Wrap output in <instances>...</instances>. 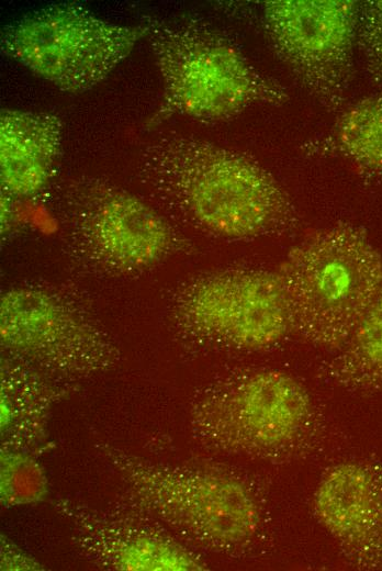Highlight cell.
I'll list each match as a JSON object with an SVG mask.
<instances>
[{
  "label": "cell",
  "instance_id": "52a82bcc",
  "mask_svg": "<svg viewBox=\"0 0 382 571\" xmlns=\"http://www.w3.org/2000/svg\"><path fill=\"white\" fill-rule=\"evenodd\" d=\"M178 326L202 340L238 350L269 349L293 333L279 271L226 269L200 276L177 294Z\"/></svg>",
  "mask_w": 382,
  "mask_h": 571
},
{
  "label": "cell",
  "instance_id": "277c9868",
  "mask_svg": "<svg viewBox=\"0 0 382 571\" xmlns=\"http://www.w3.org/2000/svg\"><path fill=\"white\" fill-rule=\"evenodd\" d=\"M104 452L134 505L204 547L244 549L261 530L256 492L231 472L150 463L113 447Z\"/></svg>",
  "mask_w": 382,
  "mask_h": 571
},
{
  "label": "cell",
  "instance_id": "9a60e30c",
  "mask_svg": "<svg viewBox=\"0 0 382 571\" xmlns=\"http://www.w3.org/2000/svg\"><path fill=\"white\" fill-rule=\"evenodd\" d=\"M324 362L319 374L355 393L382 391V287L349 338Z\"/></svg>",
  "mask_w": 382,
  "mask_h": 571
},
{
  "label": "cell",
  "instance_id": "7c38bea8",
  "mask_svg": "<svg viewBox=\"0 0 382 571\" xmlns=\"http://www.w3.org/2000/svg\"><path fill=\"white\" fill-rule=\"evenodd\" d=\"M75 529L80 549L103 567L119 571H199L203 561L164 533L111 519L68 500L56 503Z\"/></svg>",
  "mask_w": 382,
  "mask_h": 571
},
{
  "label": "cell",
  "instance_id": "5bb4252c",
  "mask_svg": "<svg viewBox=\"0 0 382 571\" xmlns=\"http://www.w3.org/2000/svg\"><path fill=\"white\" fill-rule=\"evenodd\" d=\"M305 150L339 157L363 178L382 180V92L344 110L325 137L306 144Z\"/></svg>",
  "mask_w": 382,
  "mask_h": 571
},
{
  "label": "cell",
  "instance_id": "5b68a950",
  "mask_svg": "<svg viewBox=\"0 0 382 571\" xmlns=\"http://www.w3.org/2000/svg\"><path fill=\"white\" fill-rule=\"evenodd\" d=\"M190 425L216 450L281 460L305 450L319 417L312 395L296 378L261 368L207 387L193 401Z\"/></svg>",
  "mask_w": 382,
  "mask_h": 571
},
{
  "label": "cell",
  "instance_id": "ba28073f",
  "mask_svg": "<svg viewBox=\"0 0 382 571\" xmlns=\"http://www.w3.org/2000/svg\"><path fill=\"white\" fill-rule=\"evenodd\" d=\"M59 198V215L72 248L97 266L143 270L184 246L160 213L109 182L75 180Z\"/></svg>",
  "mask_w": 382,
  "mask_h": 571
},
{
  "label": "cell",
  "instance_id": "3957f363",
  "mask_svg": "<svg viewBox=\"0 0 382 571\" xmlns=\"http://www.w3.org/2000/svg\"><path fill=\"white\" fill-rule=\"evenodd\" d=\"M279 273L290 301L293 333L315 348L334 352L382 287V251L363 227L338 222L292 247Z\"/></svg>",
  "mask_w": 382,
  "mask_h": 571
},
{
  "label": "cell",
  "instance_id": "2e32d148",
  "mask_svg": "<svg viewBox=\"0 0 382 571\" xmlns=\"http://www.w3.org/2000/svg\"><path fill=\"white\" fill-rule=\"evenodd\" d=\"M54 390L30 369L5 363L1 373L2 446L27 449L41 441Z\"/></svg>",
  "mask_w": 382,
  "mask_h": 571
},
{
  "label": "cell",
  "instance_id": "e0dca14e",
  "mask_svg": "<svg viewBox=\"0 0 382 571\" xmlns=\"http://www.w3.org/2000/svg\"><path fill=\"white\" fill-rule=\"evenodd\" d=\"M49 482L43 466L27 449L2 446L0 502L11 508L35 505L47 499Z\"/></svg>",
  "mask_w": 382,
  "mask_h": 571
},
{
  "label": "cell",
  "instance_id": "9c48e42d",
  "mask_svg": "<svg viewBox=\"0 0 382 571\" xmlns=\"http://www.w3.org/2000/svg\"><path fill=\"white\" fill-rule=\"evenodd\" d=\"M359 4L355 0L262 2V24L273 52L330 111L342 107L351 82Z\"/></svg>",
  "mask_w": 382,
  "mask_h": 571
},
{
  "label": "cell",
  "instance_id": "6da1fadb",
  "mask_svg": "<svg viewBox=\"0 0 382 571\" xmlns=\"http://www.w3.org/2000/svg\"><path fill=\"white\" fill-rule=\"evenodd\" d=\"M137 169L162 205L210 236L248 240L300 224L295 204L267 169L214 143L159 136L142 148Z\"/></svg>",
  "mask_w": 382,
  "mask_h": 571
},
{
  "label": "cell",
  "instance_id": "ac0fdd59",
  "mask_svg": "<svg viewBox=\"0 0 382 571\" xmlns=\"http://www.w3.org/2000/svg\"><path fill=\"white\" fill-rule=\"evenodd\" d=\"M356 44L369 79L382 90V0L360 1Z\"/></svg>",
  "mask_w": 382,
  "mask_h": 571
},
{
  "label": "cell",
  "instance_id": "7a4b0ae2",
  "mask_svg": "<svg viewBox=\"0 0 382 571\" xmlns=\"http://www.w3.org/2000/svg\"><path fill=\"white\" fill-rule=\"evenodd\" d=\"M146 24L162 81L161 102L150 124L171 115L221 121L255 104L282 105L289 100L278 81L257 70L207 23L149 18Z\"/></svg>",
  "mask_w": 382,
  "mask_h": 571
},
{
  "label": "cell",
  "instance_id": "8992f818",
  "mask_svg": "<svg viewBox=\"0 0 382 571\" xmlns=\"http://www.w3.org/2000/svg\"><path fill=\"white\" fill-rule=\"evenodd\" d=\"M137 26L103 21L77 2L55 3L26 14L1 36L3 53L61 91H87L147 37Z\"/></svg>",
  "mask_w": 382,
  "mask_h": 571
},
{
  "label": "cell",
  "instance_id": "d6986e66",
  "mask_svg": "<svg viewBox=\"0 0 382 571\" xmlns=\"http://www.w3.org/2000/svg\"><path fill=\"white\" fill-rule=\"evenodd\" d=\"M43 566L5 537L1 540V570H43Z\"/></svg>",
  "mask_w": 382,
  "mask_h": 571
},
{
  "label": "cell",
  "instance_id": "4fadbf2b",
  "mask_svg": "<svg viewBox=\"0 0 382 571\" xmlns=\"http://www.w3.org/2000/svg\"><path fill=\"white\" fill-rule=\"evenodd\" d=\"M61 130L54 114L1 111L0 177L5 193L32 198L48 186L60 152Z\"/></svg>",
  "mask_w": 382,
  "mask_h": 571
},
{
  "label": "cell",
  "instance_id": "8fae6325",
  "mask_svg": "<svg viewBox=\"0 0 382 571\" xmlns=\"http://www.w3.org/2000/svg\"><path fill=\"white\" fill-rule=\"evenodd\" d=\"M314 516L350 564L382 570V466L350 459L323 473L313 494Z\"/></svg>",
  "mask_w": 382,
  "mask_h": 571
},
{
  "label": "cell",
  "instance_id": "30bf717a",
  "mask_svg": "<svg viewBox=\"0 0 382 571\" xmlns=\"http://www.w3.org/2000/svg\"><path fill=\"white\" fill-rule=\"evenodd\" d=\"M0 340L13 356L66 376L102 372L117 359L110 338L72 302L34 286L2 294Z\"/></svg>",
  "mask_w": 382,
  "mask_h": 571
}]
</instances>
